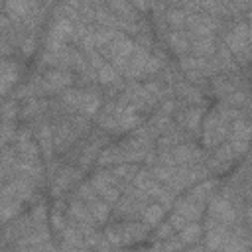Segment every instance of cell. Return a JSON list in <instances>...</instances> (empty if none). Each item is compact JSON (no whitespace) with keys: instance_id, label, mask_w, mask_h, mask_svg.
Masks as SVG:
<instances>
[{"instance_id":"484cf974","label":"cell","mask_w":252,"mask_h":252,"mask_svg":"<svg viewBox=\"0 0 252 252\" xmlns=\"http://www.w3.org/2000/svg\"><path fill=\"white\" fill-rule=\"evenodd\" d=\"M108 169H110L112 177L116 179V183H118V187H120V191H122V187L130 185L132 177H134L136 171L140 169V163H120V165H112V167H108Z\"/></svg>"},{"instance_id":"52a82bcc","label":"cell","mask_w":252,"mask_h":252,"mask_svg":"<svg viewBox=\"0 0 252 252\" xmlns=\"http://www.w3.org/2000/svg\"><path fill=\"white\" fill-rule=\"evenodd\" d=\"M14 148H16V154H18L20 161L41 163V152H39V146L33 138V130L30 126H22V128L16 130Z\"/></svg>"},{"instance_id":"ba28073f","label":"cell","mask_w":252,"mask_h":252,"mask_svg":"<svg viewBox=\"0 0 252 252\" xmlns=\"http://www.w3.org/2000/svg\"><path fill=\"white\" fill-rule=\"evenodd\" d=\"M89 183L93 185V189H94V193L98 195V199H102L108 207H112V205L120 199V195H122V191H120L116 179L112 177L110 169L100 167V169L89 179Z\"/></svg>"},{"instance_id":"83f0119b","label":"cell","mask_w":252,"mask_h":252,"mask_svg":"<svg viewBox=\"0 0 252 252\" xmlns=\"http://www.w3.org/2000/svg\"><path fill=\"white\" fill-rule=\"evenodd\" d=\"M228 142H248L250 140V124H248V118L242 116V118H236L230 122L228 126Z\"/></svg>"},{"instance_id":"8d00e7d4","label":"cell","mask_w":252,"mask_h":252,"mask_svg":"<svg viewBox=\"0 0 252 252\" xmlns=\"http://www.w3.org/2000/svg\"><path fill=\"white\" fill-rule=\"evenodd\" d=\"M20 49H22V53L28 57V55H32L33 53V49H35V35H24L22 37V41H20V45H18Z\"/></svg>"},{"instance_id":"30bf717a","label":"cell","mask_w":252,"mask_h":252,"mask_svg":"<svg viewBox=\"0 0 252 252\" xmlns=\"http://www.w3.org/2000/svg\"><path fill=\"white\" fill-rule=\"evenodd\" d=\"M81 136L75 132V128L71 126V122H69V116H63V118H59L57 122H55V126H53V152L55 154H65V152H69L73 146H75V142L79 140Z\"/></svg>"},{"instance_id":"2e32d148","label":"cell","mask_w":252,"mask_h":252,"mask_svg":"<svg viewBox=\"0 0 252 252\" xmlns=\"http://www.w3.org/2000/svg\"><path fill=\"white\" fill-rule=\"evenodd\" d=\"M106 140H108V136H106V132H102V134H98V136H93V138L81 148V154H79V169H89L93 163H96L98 154L102 152V148H106V146H104Z\"/></svg>"},{"instance_id":"277c9868","label":"cell","mask_w":252,"mask_h":252,"mask_svg":"<svg viewBox=\"0 0 252 252\" xmlns=\"http://www.w3.org/2000/svg\"><path fill=\"white\" fill-rule=\"evenodd\" d=\"M222 45L232 53L236 63L240 61L242 65L248 63L250 57V24L248 20H238L234 22L222 35Z\"/></svg>"},{"instance_id":"f546056e","label":"cell","mask_w":252,"mask_h":252,"mask_svg":"<svg viewBox=\"0 0 252 252\" xmlns=\"http://www.w3.org/2000/svg\"><path fill=\"white\" fill-rule=\"evenodd\" d=\"M63 211H65V203L61 199H57L55 205H53V209L49 211V219L47 220H49L53 232H57V234H61L65 230V226H67V215Z\"/></svg>"},{"instance_id":"8992f818","label":"cell","mask_w":252,"mask_h":252,"mask_svg":"<svg viewBox=\"0 0 252 252\" xmlns=\"http://www.w3.org/2000/svg\"><path fill=\"white\" fill-rule=\"evenodd\" d=\"M37 83V91H39V96L43 94H59L67 89L73 87L75 83V77L71 71H65V69H47L43 75H39L35 79Z\"/></svg>"},{"instance_id":"ac0fdd59","label":"cell","mask_w":252,"mask_h":252,"mask_svg":"<svg viewBox=\"0 0 252 252\" xmlns=\"http://www.w3.org/2000/svg\"><path fill=\"white\" fill-rule=\"evenodd\" d=\"M33 138L39 146V152H41V158L45 159H51V156L55 154L53 152V126L45 120V118H39L37 120V126L33 130Z\"/></svg>"},{"instance_id":"836d02e7","label":"cell","mask_w":252,"mask_h":252,"mask_svg":"<svg viewBox=\"0 0 252 252\" xmlns=\"http://www.w3.org/2000/svg\"><path fill=\"white\" fill-rule=\"evenodd\" d=\"M94 73H96V81H98L100 85H104V87H110L112 83H116L118 79H122L110 63H104V65H102V67H98Z\"/></svg>"},{"instance_id":"7402d4cb","label":"cell","mask_w":252,"mask_h":252,"mask_svg":"<svg viewBox=\"0 0 252 252\" xmlns=\"http://www.w3.org/2000/svg\"><path fill=\"white\" fill-rule=\"evenodd\" d=\"M165 43L167 47L177 55H187L189 53V47H191V39L187 35L185 30H167L165 32Z\"/></svg>"},{"instance_id":"d6a6232c","label":"cell","mask_w":252,"mask_h":252,"mask_svg":"<svg viewBox=\"0 0 252 252\" xmlns=\"http://www.w3.org/2000/svg\"><path fill=\"white\" fill-rule=\"evenodd\" d=\"M20 116V102L14 98H8L0 102V122H16Z\"/></svg>"},{"instance_id":"7c38bea8","label":"cell","mask_w":252,"mask_h":252,"mask_svg":"<svg viewBox=\"0 0 252 252\" xmlns=\"http://www.w3.org/2000/svg\"><path fill=\"white\" fill-rule=\"evenodd\" d=\"M230 232H232V226L217 224V222L205 219V224H203V238H205V244H203V248L209 250V252H217V250L226 242V238L230 236Z\"/></svg>"},{"instance_id":"5b68a950","label":"cell","mask_w":252,"mask_h":252,"mask_svg":"<svg viewBox=\"0 0 252 252\" xmlns=\"http://www.w3.org/2000/svg\"><path fill=\"white\" fill-rule=\"evenodd\" d=\"M207 211V220H213L217 224H226V226H236L240 224V213H238V205L228 199L224 193H215L211 197V201L205 207Z\"/></svg>"},{"instance_id":"5bb4252c","label":"cell","mask_w":252,"mask_h":252,"mask_svg":"<svg viewBox=\"0 0 252 252\" xmlns=\"http://www.w3.org/2000/svg\"><path fill=\"white\" fill-rule=\"evenodd\" d=\"M148 201H142L130 193H124L120 195V199L112 205L114 207V215L120 217V219H126V220H132V219H140L144 209H146Z\"/></svg>"},{"instance_id":"9c48e42d","label":"cell","mask_w":252,"mask_h":252,"mask_svg":"<svg viewBox=\"0 0 252 252\" xmlns=\"http://www.w3.org/2000/svg\"><path fill=\"white\" fill-rule=\"evenodd\" d=\"M187 12L185 18V32L189 37H205V35H215V32L220 28V20L215 16H209L205 12Z\"/></svg>"},{"instance_id":"ab89813d","label":"cell","mask_w":252,"mask_h":252,"mask_svg":"<svg viewBox=\"0 0 252 252\" xmlns=\"http://www.w3.org/2000/svg\"><path fill=\"white\" fill-rule=\"evenodd\" d=\"M10 175H14V173H12V165L0 159V183H2L6 177H10Z\"/></svg>"},{"instance_id":"6da1fadb","label":"cell","mask_w":252,"mask_h":252,"mask_svg":"<svg viewBox=\"0 0 252 252\" xmlns=\"http://www.w3.org/2000/svg\"><path fill=\"white\" fill-rule=\"evenodd\" d=\"M96 124L102 132L106 134H126L136 130L138 126L144 124V116L130 104H120L118 100L106 102L98 114H96Z\"/></svg>"},{"instance_id":"d590c367","label":"cell","mask_w":252,"mask_h":252,"mask_svg":"<svg viewBox=\"0 0 252 252\" xmlns=\"http://www.w3.org/2000/svg\"><path fill=\"white\" fill-rule=\"evenodd\" d=\"M28 217H30V220L33 224H45V220H47V205H43V203L33 205Z\"/></svg>"},{"instance_id":"d4e9b609","label":"cell","mask_w":252,"mask_h":252,"mask_svg":"<svg viewBox=\"0 0 252 252\" xmlns=\"http://www.w3.org/2000/svg\"><path fill=\"white\" fill-rule=\"evenodd\" d=\"M191 39V47L189 53L195 57H213L217 51V37L215 35H205V37H189Z\"/></svg>"},{"instance_id":"e575fe53","label":"cell","mask_w":252,"mask_h":252,"mask_svg":"<svg viewBox=\"0 0 252 252\" xmlns=\"http://www.w3.org/2000/svg\"><path fill=\"white\" fill-rule=\"evenodd\" d=\"M16 122H0V150L6 148L10 142H14V136H16Z\"/></svg>"},{"instance_id":"603a6c76","label":"cell","mask_w":252,"mask_h":252,"mask_svg":"<svg viewBox=\"0 0 252 252\" xmlns=\"http://www.w3.org/2000/svg\"><path fill=\"white\" fill-rule=\"evenodd\" d=\"M171 211H173V213H177L179 217H183L187 222H199V220L203 219V215H205V209H203V207H199V205H195V203L187 201L185 197L175 199V203H173Z\"/></svg>"},{"instance_id":"f1b7e54d","label":"cell","mask_w":252,"mask_h":252,"mask_svg":"<svg viewBox=\"0 0 252 252\" xmlns=\"http://www.w3.org/2000/svg\"><path fill=\"white\" fill-rule=\"evenodd\" d=\"M165 209L159 205V203H148L146 205V209H144V213H142V222L146 224V226H150V228H156L161 220H163V217H165Z\"/></svg>"},{"instance_id":"8fae6325","label":"cell","mask_w":252,"mask_h":252,"mask_svg":"<svg viewBox=\"0 0 252 252\" xmlns=\"http://www.w3.org/2000/svg\"><path fill=\"white\" fill-rule=\"evenodd\" d=\"M81 179V169L73 167V165H63L57 169V173H53L51 179V195L55 199H59L63 193H67L71 187H75Z\"/></svg>"},{"instance_id":"ffe728a7","label":"cell","mask_w":252,"mask_h":252,"mask_svg":"<svg viewBox=\"0 0 252 252\" xmlns=\"http://www.w3.org/2000/svg\"><path fill=\"white\" fill-rule=\"evenodd\" d=\"M211 89H213L215 96H219L220 100H222L224 96H228V94L236 93V91H246V89L240 85L238 77L228 75V73H220V75L211 77Z\"/></svg>"},{"instance_id":"4fadbf2b","label":"cell","mask_w":252,"mask_h":252,"mask_svg":"<svg viewBox=\"0 0 252 252\" xmlns=\"http://www.w3.org/2000/svg\"><path fill=\"white\" fill-rule=\"evenodd\" d=\"M171 159L175 165H199L205 163V154L201 148H197L193 142H183L177 144L169 150Z\"/></svg>"},{"instance_id":"4dcf8cb0","label":"cell","mask_w":252,"mask_h":252,"mask_svg":"<svg viewBox=\"0 0 252 252\" xmlns=\"http://www.w3.org/2000/svg\"><path fill=\"white\" fill-rule=\"evenodd\" d=\"M85 205H87V209H89V213H91V217L94 219L96 224H104L110 219V207L102 199H94V201L85 203Z\"/></svg>"},{"instance_id":"9a60e30c","label":"cell","mask_w":252,"mask_h":252,"mask_svg":"<svg viewBox=\"0 0 252 252\" xmlns=\"http://www.w3.org/2000/svg\"><path fill=\"white\" fill-rule=\"evenodd\" d=\"M43 8V4H37V2H22V0H16V2H6L4 4V14L8 16V20L16 26L22 28V24L35 12H39Z\"/></svg>"},{"instance_id":"3957f363","label":"cell","mask_w":252,"mask_h":252,"mask_svg":"<svg viewBox=\"0 0 252 252\" xmlns=\"http://www.w3.org/2000/svg\"><path fill=\"white\" fill-rule=\"evenodd\" d=\"M134 47H136V43H134V39H132L130 35H126V33H122V32H116L114 37H112L104 47H100V49H96V51L100 53V57H102L106 63H110V65L116 69L118 75H122L124 69H126V65H128V59H130Z\"/></svg>"},{"instance_id":"7a4b0ae2","label":"cell","mask_w":252,"mask_h":252,"mask_svg":"<svg viewBox=\"0 0 252 252\" xmlns=\"http://www.w3.org/2000/svg\"><path fill=\"white\" fill-rule=\"evenodd\" d=\"M150 230L152 228L146 226L142 220H122V222L108 224L102 236L110 246H132V244L144 242Z\"/></svg>"},{"instance_id":"1f68e13d","label":"cell","mask_w":252,"mask_h":252,"mask_svg":"<svg viewBox=\"0 0 252 252\" xmlns=\"http://www.w3.org/2000/svg\"><path fill=\"white\" fill-rule=\"evenodd\" d=\"M154 183H156V181H154V177H152V173H150L148 167H140V169L136 171V175L132 177V181H130V185H132L134 189L142 191V193H148V189H150Z\"/></svg>"},{"instance_id":"e0dca14e","label":"cell","mask_w":252,"mask_h":252,"mask_svg":"<svg viewBox=\"0 0 252 252\" xmlns=\"http://www.w3.org/2000/svg\"><path fill=\"white\" fill-rule=\"evenodd\" d=\"M205 112H203V106H185L183 110L175 112V120H177V126L185 132H191V134H201V120H203Z\"/></svg>"},{"instance_id":"d6986e66","label":"cell","mask_w":252,"mask_h":252,"mask_svg":"<svg viewBox=\"0 0 252 252\" xmlns=\"http://www.w3.org/2000/svg\"><path fill=\"white\" fill-rule=\"evenodd\" d=\"M217 187H219V183H217L215 179H209V177H207V179H203V181L195 183L193 187H189L191 191L185 195V199L205 209V207H207V203L211 201V197L217 193Z\"/></svg>"},{"instance_id":"cb8c5ba5","label":"cell","mask_w":252,"mask_h":252,"mask_svg":"<svg viewBox=\"0 0 252 252\" xmlns=\"http://www.w3.org/2000/svg\"><path fill=\"white\" fill-rule=\"evenodd\" d=\"M47 106H49V102H47V98H43V96L28 98V100H24V104L20 106V118H24V120L41 118L43 112L47 110Z\"/></svg>"},{"instance_id":"f35d334b","label":"cell","mask_w":252,"mask_h":252,"mask_svg":"<svg viewBox=\"0 0 252 252\" xmlns=\"http://www.w3.org/2000/svg\"><path fill=\"white\" fill-rule=\"evenodd\" d=\"M28 252H59L49 240H45V242H39V244H33V246H30L28 248Z\"/></svg>"},{"instance_id":"4316f807","label":"cell","mask_w":252,"mask_h":252,"mask_svg":"<svg viewBox=\"0 0 252 252\" xmlns=\"http://www.w3.org/2000/svg\"><path fill=\"white\" fill-rule=\"evenodd\" d=\"M175 236L179 238V242H181L183 246L199 244V240L203 238V224H201V222H189V224H185L181 230H177Z\"/></svg>"},{"instance_id":"44dd1931","label":"cell","mask_w":252,"mask_h":252,"mask_svg":"<svg viewBox=\"0 0 252 252\" xmlns=\"http://www.w3.org/2000/svg\"><path fill=\"white\" fill-rule=\"evenodd\" d=\"M173 91H175V94H177L181 100H185V104H189V106H203V104H205V96L201 94V89H199V87H193V85L187 83V81H175Z\"/></svg>"},{"instance_id":"74e56055","label":"cell","mask_w":252,"mask_h":252,"mask_svg":"<svg viewBox=\"0 0 252 252\" xmlns=\"http://www.w3.org/2000/svg\"><path fill=\"white\" fill-rule=\"evenodd\" d=\"M154 236H156L158 240H165V238L173 236V228L169 226V222H167V220H165V222H159V224L156 226V232H154Z\"/></svg>"},{"instance_id":"60d3db41","label":"cell","mask_w":252,"mask_h":252,"mask_svg":"<svg viewBox=\"0 0 252 252\" xmlns=\"http://www.w3.org/2000/svg\"><path fill=\"white\" fill-rule=\"evenodd\" d=\"M2 8H4V4H0V12H2Z\"/></svg>"}]
</instances>
